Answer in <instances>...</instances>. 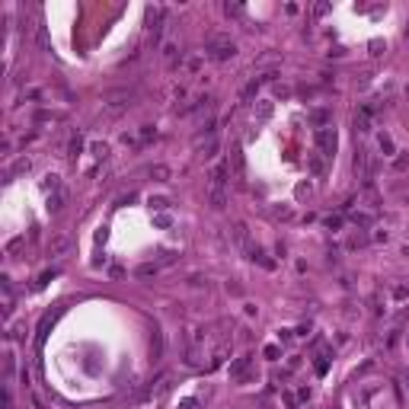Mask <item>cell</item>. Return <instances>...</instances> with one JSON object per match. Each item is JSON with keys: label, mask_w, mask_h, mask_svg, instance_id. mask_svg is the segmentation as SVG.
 Masks as SVG:
<instances>
[{"label": "cell", "mask_w": 409, "mask_h": 409, "mask_svg": "<svg viewBox=\"0 0 409 409\" xmlns=\"http://www.w3.org/2000/svg\"><path fill=\"white\" fill-rule=\"evenodd\" d=\"M233 55H237V45H233V39L230 36H208L205 42V58H211V61H230Z\"/></svg>", "instance_id": "6da1fadb"}, {"label": "cell", "mask_w": 409, "mask_h": 409, "mask_svg": "<svg viewBox=\"0 0 409 409\" xmlns=\"http://www.w3.org/2000/svg\"><path fill=\"white\" fill-rule=\"evenodd\" d=\"M128 106H131V90H118L102 102V115H118V112H125Z\"/></svg>", "instance_id": "7a4b0ae2"}, {"label": "cell", "mask_w": 409, "mask_h": 409, "mask_svg": "<svg viewBox=\"0 0 409 409\" xmlns=\"http://www.w3.org/2000/svg\"><path fill=\"white\" fill-rule=\"evenodd\" d=\"M336 128L329 125V128H317V154L320 157H333L336 154Z\"/></svg>", "instance_id": "3957f363"}, {"label": "cell", "mask_w": 409, "mask_h": 409, "mask_svg": "<svg viewBox=\"0 0 409 409\" xmlns=\"http://www.w3.org/2000/svg\"><path fill=\"white\" fill-rule=\"evenodd\" d=\"M355 176L364 179V182H371V176H374L371 157H368V151H364V147H358V154H355Z\"/></svg>", "instance_id": "277c9868"}, {"label": "cell", "mask_w": 409, "mask_h": 409, "mask_svg": "<svg viewBox=\"0 0 409 409\" xmlns=\"http://www.w3.org/2000/svg\"><path fill=\"white\" fill-rule=\"evenodd\" d=\"M208 205H211L214 211H221V208L227 205V189H217V186H208Z\"/></svg>", "instance_id": "5b68a950"}, {"label": "cell", "mask_w": 409, "mask_h": 409, "mask_svg": "<svg viewBox=\"0 0 409 409\" xmlns=\"http://www.w3.org/2000/svg\"><path fill=\"white\" fill-rule=\"evenodd\" d=\"M208 186H217V189L227 186V167H224V163H217V167L211 170V179H208Z\"/></svg>", "instance_id": "8992f818"}, {"label": "cell", "mask_w": 409, "mask_h": 409, "mask_svg": "<svg viewBox=\"0 0 409 409\" xmlns=\"http://www.w3.org/2000/svg\"><path fill=\"white\" fill-rule=\"evenodd\" d=\"M259 86H262V83H259L256 77H253V80H249L246 86H243V93H240V102H253V99H256V93H259Z\"/></svg>", "instance_id": "52a82bcc"}, {"label": "cell", "mask_w": 409, "mask_h": 409, "mask_svg": "<svg viewBox=\"0 0 409 409\" xmlns=\"http://www.w3.org/2000/svg\"><path fill=\"white\" fill-rule=\"evenodd\" d=\"M233 240H237L240 246H246V249H249V233H246V224H243V221L233 224Z\"/></svg>", "instance_id": "ba28073f"}, {"label": "cell", "mask_w": 409, "mask_h": 409, "mask_svg": "<svg viewBox=\"0 0 409 409\" xmlns=\"http://www.w3.org/2000/svg\"><path fill=\"white\" fill-rule=\"evenodd\" d=\"M246 253H249V259H253V262L265 265V268H275V262H272V259H265V253H262V249H259V246H249Z\"/></svg>", "instance_id": "9c48e42d"}, {"label": "cell", "mask_w": 409, "mask_h": 409, "mask_svg": "<svg viewBox=\"0 0 409 409\" xmlns=\"http://www.w3.org/2000/svg\"><path fill=\"white\" fill-rule=\"evenodd\" d=\"M310 121L317 128H329V109H313L310 112Z\"/></svg>", "instance_id": "30bf717a"}, {"label": "cell", "mask_w": 409, "mask_h": 409, "mask_svg": "<svg viewBox=\"0 0 409 409\" xmlns=\"http://www.w3.org/2000/svg\"><path fill=\"white\" fill-rule=\"evenodd\" d=\"M80 151H83V134H74L71 144H67V157H71V160H77V157H80Z\"/></svg>", "instance_id": "8fae6325"}, {"label": "cell", "mask_w": 409, "mask_h": 409, "mask_svg": "<svg viewBox=\"0 0 409 409\" xmlns=\"http://www.w3.org/2000/svg\"><path fill=\"white\" fill-rule=\"evenodd\" d=\"M307 170L313 173V176H323V157H320V154H310V157H307Z\"/></svg>", "instance_id": "7c38bea8"}, {"label": "cell", "mask_w": 409, "mask_h": 409, "mask_svg": "<svg viewBox=\"0 0 409 409\" xmlns=\"http://www.w3.org/2000/svg\"><path fill=\"white\" fill-rule=\"evenodd\" d=\"M403 170H409V151H396V157H393V173H403Z\"/></svg>", "instance_id": "4fadbf2b"}, {"label": "cell", "mask_w": 409, "mask_h": 409, "mask_svg": "<svg viewBox=\"0 0 409 409\" xmlns=\"http://www.w3.org/2000/svg\"><path fill=\"white\" fill-rule=\"evenodd\" d=\"M249 371V358H240L237 364H230V377H246Z\"/></svg>", "instance_id": "5bb4252c"}, {"label": "cell", "mask_w": 409, "mask_h": 409, "mask_svg": "<svg viewBox=\"0 0 409 409\" xmlns=\"http://www.w3.org/2000/svg\"><path fill=\"white\" fill-rule=\"evenodd\" d=\"M176 55H179V48H176V42H167L163 45V58L170 61V64H176Z\"/></svg>", "instance_id": "9a60e30c"}, {"label": "cell", "mask_w": 409, "mask_h": 409, "mask_svg": "<svg viewBox=\"0 0 409 409\" xmlns=\"http://www.w3.org/2000/svg\"><path fill=\"white\" fill-rule=\"evenodd\" d=\"M377 144H380V151H384L387 157H390V154H396V151H393V138H390V134H380V138H377Z\"/></svg>", "instance_id": "2e32d148"}, {"label": "cell", "mask_w": 409, "mask_h": 409, "mask_svg": "<svg viewBox=\"0 0 409 409\" xmlns=\"http://www.w3.org/2000/svg\"><path fill=\"white\" fill-rule=\"evenodd\" d=\"M151 179L167 182V179H170V170H167V167H151Z\"/></svg>", "instance_id": "e0dca14e"}, {"label": "cell", "mask_w": 409, "mask_h": 409, "mask_svg": "<svg viewBox=\"0 0 409 409\" xmlns=\"http://www.w3.org/2000/svg\"><path fill=\"white\" fill-rule=\"evenodd\" d=\"M26 170H29V160H26V157H23V160H16L13 167L7 170V176H16V173H26Z\"/></svg>", "instance_id": "ac0fdd59"}, {"label": "cell", "mask_w": 409, "mask_h": 409, "mask_svg": "<svg viewBox=\"0 0 409 409\" xmlns=\"http://www.w3.org/2000/svg\"><path fill=\"white\" fill-rule=\"evenodd\" d=\"M42 189H45V192H61V182H58V176H45Z\"/></svg>", "instance_id": "d6986e66"}, {"label": "cell", "mask_w": 409, "mask_h": 409, "mask_svg": "<svg viewBox=\"0 0 409 409\" xmlns=\"http://www.w3.org/2000/svg\"><path fill=\"white\" fill-rule=\"evenodd\" d=\"M268 115H272V102H259V109H256V118H259V121H265Z\"/></svg>", "instance_id": "ffe728a7"}, {"label": "cell", "mask_w": 409, "mask_h": 409, "mask_svg": "<svg viewBox=\"0 0 409 409\" xmlns=\"http://www.w3.org/2000/svg\"><path fill=\"white\" fill-rule=\"evenodd\" d=\"M90 151H93V157H96V160H106V154H109V147H106V144H102V141H96V144H93V147H90Z\"/></svg>", "instance_id": "44dd1931"}, {"label": "cell", "mask_w": 409, "mask_h": 409, "mask_svg": "<svg viewBox=\"0 0 409 409\" xmlns=\"http://www.w3.org/2000/svg\"><path fill=\"white\" fill-rule=\"evenodd\" d=\"M64 192H55V198H48V208H51V211H61V205H64Z\"/></svg>", "instance_id": "7402d4cb"}, {"label": "cell", "mask_w": 409, "mask_h": 409, "mask_svg": "<svg viewBox=\"0 0 409 409\" xmlns=\"http://www.w3.org/2000/svg\"><path fill=\"white\" fill-rule=\"evenodd\" d=\"M147 205H151V211H167V208H170V202H167V198H151Z\"/></svg>", "instance_id": "603a6c76"}, {"label": "cell", "mask_w": 409, "mask_h": 409, "mask_svg": "<svg viewBox=\"0 0 409 409\" xmlns=\"http://www.w3.org/2000/svg\"><path fill=\"white\" fill-rule=\"evenodd\" d=\"M364 243H368V237H364V233H352L349 246H352V249H358V246H364Z\"/></svg>", "instance_id": "cb8c5ba5"}, {"label": "cell", "mask_w": 409, "mask_h": 409, "mask_svg": "<svg viewBox=\"0 0 409 409\" xmlns=\"http://www.w3.org/2000/svg\"><path fill=\"white\" fill-rule=\"evenodd\" d=\"M151 138H157L154 125H141V141H151Z\"/></svg>", "instance_id": "d4e9b609"}, {"label": "cell", "mask_w": 409, "mask_h": 409, "mask_svg": "<svg viewBox=\"0 0 409 409\" xmlns=\"http://www.w3.org/2000/svg\"><path fill=\"white\" fill-rule=\"evenodd\" d=\"M157 272V262L154 265H141V268H138V275H141V278H147V275H154Z\"/></svg>", "instance_id": "484cf974"}, {"label": "cell", "mask_w": 409, "mask_h": 409, "mask_svg": "<svg viewBox=\"0 0 409 409\" xmlns=\"http://www.w3.org/2000/svg\"><path fill=\"white\" fill-rule=\"evenodd\" d=\"M339 224H342V217H339V214H333V217H326V227H329V230H336Z\"/></svg>", "instance_id": "4316f807"}, {"label": "cell", "mask_w": 409, "mask_h": 409, "mask_svg": "<svg viewBox=\"0 0 409 409\" xmlns=\"http://www.w3.org/2000/svg\"><path fill=\"white\" fill-rule=\"evenodd\" d=\"M186 67H189V71H198V67H202V61H198V58H189Z\"/></svg>", "instance_id": "83f0119b"}, {"label": "cell", "mask_w": 409, "mask_h": 409, "mask_svg": "<svg viewBox=\"0 0 409 409\" xmlns=\"http://www.w3.org/2000/svg\"><path fill=\"white\" fill-rule=\"evenodd\" d=\"M406 42H409V26H406Z\"/></svg>", "instance_id": "f1b7e54d"}, {"label": "cell", "mask_w": 409, "mask_h": 409, "mask_svg": "<svg viewBox=\"0 0 409 409\" xmlns=\"http://www.w3.org/2000/svg\"><path fill=\"white\" fill-rule=\"evenodd\" d=\"M406 345H409V336H406Z\"/></svg>", "instance_id": "f546056e"}]
</instances>
